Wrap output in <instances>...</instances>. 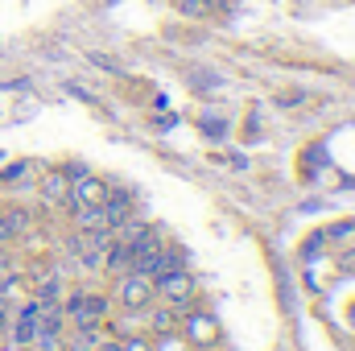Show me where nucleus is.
I'll list each match as a JSON object with an SVG mask.
<instances>
[{
	"mask_svg": "<svg viewBox=\"0 0 355 351\" xmlns=\"http://www.w3.org/2000/svg\"><path fill=\"white\" fill-rule=\"evenodd\" d=\"M103 310H107V302L95 293H71V302H67V318H75L79 327H95L103 318Z\"/></svg>",
	"mask_w": 355,
	"mask_h": 351,
	"instance_id": "obj_1",
	"label": "nucleus"
},
{
	"mask_svg": "<svg viewBox=\"0 0 355 351\" xmlns=\"http://www.w3.org/2000/svg\"><path fill=\"white\" fill-rule=\"evenodd\" d=\"M157 289H162L166 302H186L194 293V281H190V273L182 264H174V268H162L157 273Z\"/></svg>",
	"mask_w": 355,
	"mask_h": 351,
	"instance_id": "obj_2",
	"label": "nucleus"
},
{
	"mask_svg": "<svg viewBox=\"0 0 355 351\" xmlns=\"http://www.w3.org/2000/svg\"><path fill=\"white\" fill-rule=\"evenodd\" d=\"M99 211H103V228H124L132 219V194L128 190H107Z\"/></svg>",
	"mask_w": 355,
	"mask_h": 351,
	"instance_id": "obj_3",
	"label": "nucleus"
},
{
	"mask_svg": "<svg viewBox=\"0 0 355 351\" xmlns=\"http://www.w3.org/2000/svg\"><path fill=\"white\" fill-rule=\"evenodd\" d=\"M149 293H153V277H145V273H128L124 285H120V302L128 310H141L149 302Z\"/></svg>",
	"mask_w": 355,
	"mask_h": 351,
	"instance_id": "obj_4",
	"label": "nucleus"
},
{
	"mask_svg": "<svg viewBox=\"0 0 355 351\" xmlns=\"http://www.w3.org/2000/svg\"><path fill=\"white\" fill-rule=\"evenodd\" d=\"M103 194H107V190H103V182H95V178H79V182L71 186V194H67V198H71L75 207H99V203H103Z\"/></svg>",
	"mask_w": 355,
	"mask_h": 351,
	"instance_id": "obj_5",
	"label": "nucleus"
},
{
	"mask_svg": "<svg viewBox=\"0 0 355 351\" xmlns=\"http://www.w3.org/2000/svg\"><path fill=\"white\" fill-rule=\"evenodd\" d=\"M37 314H42V302H33V306L21 310V318H17V327H12V339H17L21 348L33 343V335H37Z\"/></svg>",
	"mask_w": 355,
	"mask_h": 351,
	"instance_id": "obj_6",
	"label": "nucleus"
},
{
	"mask_svg": "<svg viewBox=\"0 0 355 351\" xmlns=\"http://www.w3.org/2000/svg\"><path fill=\"white\" fill-rule=\"evenodd\" d=\"M67 194H71L67 174H58V170H54V174H46V182H42V198H46V203H62Z\"/></svg>",
	"mask_w": 355,
	"mask_h": 351,
	"instance_id": "obj_7",
	"label": "nucleus"
},
{
	"mask_svg": "<svg viewBox=\"0 0 355 351\" xmlns=\"http://www.w3.org/2000/svg\"><path fill=\"white\" fill-rule=\"evenodd\" d=\"M33 174H37V170H33V162H17V166H8V170H4L0 182H4V186H12V190H21Z\"/></svg>",
	"mask_w": 355,
	"mask_h": 351,
	"instance_id": "obj_8",
	"label": "nucleus"
},
{
	"mask_svg": "<svg viewBox=\"0 0 355 351\" xmlns=\"http://www.w3.org/2000/svg\"><path fill=\"white\" fill-rule=\"evenodd\" d=\"M75 211H79V228L83 232H99L103 228V211L99 207H75Z\"/></svg>",
	"mask_w": 355,
	"mask_h": 351,
	"instance_id": "obj_9",
	"label": "nucleus"
},
{
	"mask_svg": "<svg viewBox=\"0 0 355 351\" xmlns=\"http://www.w3.org/2000/svg\"><path fill=\"white\" fill-rule=\"evenodd\" d=\"M182 17H211V0H174Z\"/></svg>",
	"mask_w": 355,
	"mask_h": 351,
	"instance_id": "obj_10",
	"label": "nucleus"
},
{
	"mask_svg": "<svg viewBox=\"0 0 355 351\" xmlns=\"http://www.w3.org/2000/svg\"><path fill=\"white\" fill-rule=\"evenodd\" d=\"M107 264H112L116 273H124V268H132V248H128V244L120 240V244L112 248V257H107Z\"/></svg>",
	"mask_w": 355,
	"mask_h": 351,
	"instance_id": "obj_11",
	"label": "nucleus"
},
{
	"mask_svg": "<svg viewBox=\"0 0 355 351\" xmlns=\"http://www.w3.org/2000/svg\"><path fill=\"white\" fill-rule=\"evenodd\" d=\"M327 240H331L327 232H314V236H310V240L302 244V257H306V261H314V257H322V244H327Z\"/></svg>",
	"mask_w": 355,
	"mask_h": 351,
	"instance_id": "obj_12",
	"label": "nucleus"
},
{
	"mask_svg": "<svg viewBox=\"0 0 355 351\" xmlns=\"http://www.w3.org/2000/svg\"><path fill=\"white\" fill-rule=\"evenodd\" d=\"M21 211H12V215H0V240H12L17 232H21Z\"/></svg>",
	"mask_w": 355,
	"mask_h": 351,
	"instance_id": "obj_13",
	"label": "nucleus"
},
{
	"mask_svg": "<svg viewBox=\"0 0 355 351\" xmlns=\"http://www.w3.org/2000/svg\"><path fill=\"white\" fill-rule=\"evenodd\" d=\"M186 79H190V83H194L198 91L219 87V75H211V71H186Z\"/></svg>",
	"mask_w": 355,
	"mask_h": 351,
	"instance_id": "obj_14",
	"label": "nucleus"
},
{
	"mask_svg": "<svg viewBox=\"0 0 355 351\" xmlns=\"http://www.w3.org/2000/svg\"><path fill=\"white\" fill-rule=\"evenodd\" d=\"M153 331H162V335H166V331H174V314H170V310L153 314Z\"/></svg>",
	"mask_w": 355,
	"mask_h": 351,
	"instance_id": "obj_15",
	"label": "nucleus"
},
{
	"mask_svg": "<svg viewBox=\"0 0 355 351\" xmlns=\"http://www.w3.org/2000/svg\"><path fill=\"white\" fill-rule=\"evenodd\" d=\"M54 298H58V281H46L42 285V302H54Z\"/></svg>",
	"mask_w": 355,
	"mask_h": 351,
	"instance_id": "obj_16",
	"label": "nucleus"
},
{
	"mask_svg": "<svg viewBox=\"0 0 355 351\" xmlns=\"http://www.w3.org/2000/svg\"><path fill=\"white\" fill-rule=\"evenodd\" d=\"M8 285H12V281H0V302H4V293H8Z\"/></svg>",
	"mask_w": 355,
	"mask_h": 351,
	"instance_id": "obj_17",
	"label": "nucleus"
},
{
	"mask_svg": "<svg viewBox=\"0 0 355 351\" xmlns=\"http://www.w3.org/2000/svg\"><path fill=\"white\" fill-rule=\"evenodd\" d=\"M128 351H145V343H128Z\"/></svg>",
	"mask_w": 355,
	"mask_h": 351,
	"instance_id": "obj_18",
	"label": "nucleus"
},
{
	"mask_svg": "<svg viewBox=\"0 0 355 351\" xmlns=\"http://www.w3.org/2000/svg\"><path fill=\"white\" fill-rule=\"evenodd\" d=\"M99 351H116V348H99Z\"/></svg>",
	"mask_w": 355,
	"mask_h": 351,
	"instance_id": "obj_19",
	"label": "nucleus"
}]
</instances>
